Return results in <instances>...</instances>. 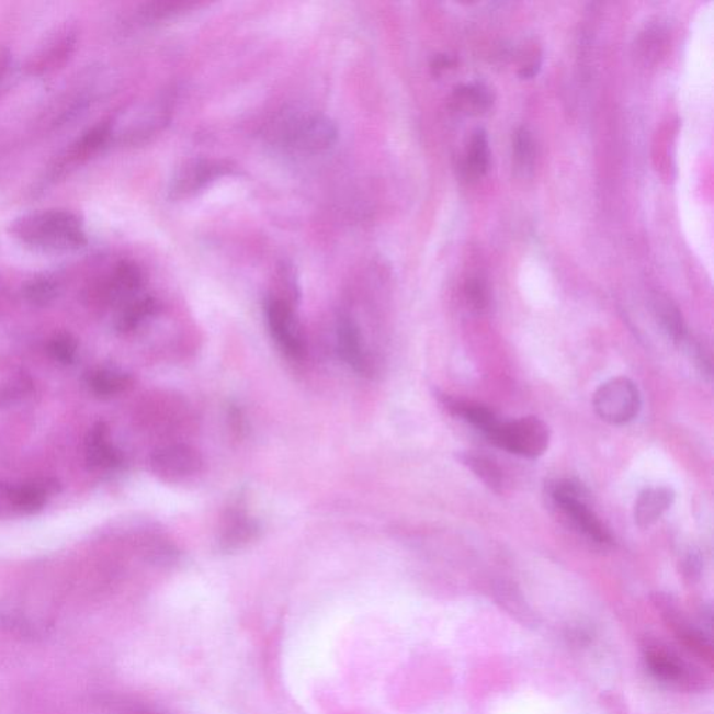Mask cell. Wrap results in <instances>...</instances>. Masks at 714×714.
I'll use <instances>...</instances> for the list:
<instances>
[{
  "label": "cell",
  "mask_w": 714,
  "mask_h": 714,
  "mask_svg": "<svg viewBox=\"0 0 714 714\" xmlns=\"http://www.w3.org/2000/svg\"><path fill=\"white\" fill-rule=\"evenodd\" d=\"M676 495L670 487H650L641 492L635 505V522L641 528L654 525L675 505Z\"/></svg>",
  "instance_id": "obj_13"
},
{
  "label": "cell",
  "mask_w": 714,
  "mask_h": 714,
  "mask_svg": "<svg viewBox=\"0 0 714 714\" xmlns=\"http://www.w3.org/2000/svg\"><path fill=\"white\" fill-rule=\"evenodd\" d=\"M75 38L70 35L60 38L58 43H55L43 56H39L37 61L33 64V73H44V71L54 70L56 66L60 65L61 61H65L66 58H69L71 50L75 48Z\"/></svg>",
  "instance_id": "obj_27"
},
{
  "label": "cell",
  "mask_w": 714,
  "mask_h": 714,
  "mask_svg": "<svg viewBox=\"0 0 714 714\" xmlns=\"http://www.w3.org/2000/svg\"><path fill=\"white\" fill-rule=\"evenodd\" d=\"M465 296L467 303L477 311L485 310L489 305V291H487L485 281L477 279V276L466 281Z\"/></svg>",
  "instance_id": "obj_31"
},
{
  "label": "cell",
  "mask_w": 714,
  "mask_h": 714,
  "mask_svg": "<svg viewBox=\"0 0 714 714\" xmlns=\"http://www.w3.org/2000/svg\"><path fill=\"white\" fill-rule=\"evenodd\" d=\"M203 456L189 445L163 446L151 456L154 475L169 483L192 479L203 471Z\"/></svg>",
  "instance_id": "obj_9"
},
{
  "label": "cell",
  "mask_w": 714,
  "mask_h": 714,
  "mask_svg": "<svg viewBox=\"0 0 714 714\" xmlns=\"http://www.w3.org/2000/svg\"><path fill=\"white\" fill-rule=\"evenodd\" d=\"M24 297L31 305L45 307L50 305L59 296L58 282L41 276L27 282L24 286Z\"/></svg>",
  "instance_id": "obj_26"
},
{
  "label": "cell",
  "mask_w": 714,
  "mask_h": 714,
  "mask_svg": "<svg viewBox=\"0 0 714 714\" xmlns=\"http://www.w3.org/2000/svg\"><path fill=\"white\" fill-rule=\"evenodd\" d=\"M337 349L342 361L354 372L369 373L370 362L364 351L361 330L353 318L342 315L337 322Z\"/></svg>",
  "instance_id": "obj_10"
},
{
  "label": "cell",
  "mask_w": 714,
  "mask_h": 714,
  "mask_svg": "<svg viewBox=\"0 0 714 714\" xmlns=\"http://www.w3.org/2000/svg\"><path fill=\"white\" fill-rule=\"evenodd\" d=\"M259 533V523L243 512H234L226 521L223 534H220L219 548L224 553L236 552L253 542Z\"/></svg>",
  "instance_id": "obj_15"
},
{
  "label": "cell",
  "mask_w": 714,
  "mask_h": 714,
  "mask_svg": "<svg viewBox=\"0 0 714 714\" xmlns=\"http://www.w3.org/2000/svg\"><path fill=\"white\" fill-rule=\"evenodd\" d=\"M269 135L282 150L317 156L336 146L338 128L322 113L286 111L271 123Z\"/></svg>",
  "instance_id": "obj_2"
},
{
  "label": "cell",
  "mask_w": 714,
  "mask_h": 714,
  "mask_svg": "<svg viewBox=\"0 0 714 714\" xmlns=\"http://www.w3.org/2000/svg\"><path fill=\"white\" fill-rule=\"evenodd\" d=\"M265 318L276 347L287 358L299 361L306 353L305 337L291 303L272 296L265 302Z\"/></svg>",
  "instance_id": "obj_7"
},
{
  "label": "cell",
  "mask_w": 714,
  "mask_h": 714,
  "mask_svg": "<svg viewBox=\"0 0 714 714\" xmlns=\"http://www.w3.org/2000/svg\"><path fill=\"white\" fill-rule=\"evenodd\" d=\"M235 168L228 162L217 161V159L197 158L184 162L181 168L174 172L171 183H169V197L173 200H183L196 196L204 189H207L220 178L233 174Z\"/></svg>",
  "instance_id": "obj_8"
},
{
  "label": "cell",
  "mask_w": 714,
  "mask_h": 714,
  "mask_svg": "<svg viewBox=\"0 0 714 714\" xmlns=\"http://www.w3.org/2000/svg\"><path fill=\"white\" fill-rule=\"evenodd\" d=\"M452 101L460 111L467 115H480L490 110L492 94L486 86L479 83L456 87Z\"/></svg>",
  "instance_id": "obj_22"
},
{
  "label": "cell",
  "mask_w": 714,
  "mask_h": 714,
  "mask_svg": "<svg viewBox=\"0 0 714 714\" xmlns=\"http://www.w3.org/2000/svg\"><path fill=\"white\" fill-rule=\"evenodd\" d=\"M111 141H113L111 123H100V125L90 128L70 147L68 156L64 159V166L60 168L61 171L89 161L90 158L104 150Z\"/></svg>",
  "instance_id": "obj_12"
},
{
  "label": "cell",
  "mask_w": 714,
  "mask_h": 714,
  "mask_svg": "<svg viewBox=\"0 0 714 714\" xmlns=\"http://www.w3.org/2000/svg\"><path fill=\"white\" fill-rule=\"evenodd\" d=\"M665 46V31L660 27L649 29L644 35H642L639 43L641 55L644 56L646 60L657 59V56L661 55Z\"/></svg>",
  "instance_id": "obj_30"
},
{
  "label": "cell",
  "mask_w": 714,
  "mask_h": 714,
  "mask_svg": "<svg viewBox=\"0 0 714 714\" xmlns=\"http://www.w3.org/2000/svg\"><path fill=\"white\" fill-rule=\"evenodd\" d=\"M554 505L564 512V515L574 523V526L598 544L611 542L608 529L602 525L599 518L590 510L587 502V491L573 480H559L552 487Z\"/></svg>",
  "instance_id": "obj_5"
},
{
  "label": "cell",
  "mask_w": 714,
  "mask_h": 714,
  "mask_svg": "<svg viewBox=\"0 0 714 714\" xmlns=\"http://www.w3.org/2000/svg\"><path fill=\"white\" fill-rule=\"evenodd\" d=\"M593 407L599 418L608 423H630L641 410L639 389L630 378H611L596 392Z\"/></svg>",
  "instance_id": "obj_6"
},
{
  "label": "cell",
  "mask_w": 714,
  "mask_h": 714,
  "mask_svg": "<svg viewBox=\"0 0 714 714\" xmlns=\"http://www.w3.org/2000/svg\"><path fill=\"white\" fill-rule=\"evenodd\" d=\"M445 407L451 413L458 416L466 423L474 426L475 429L481 431L486 437L491 433V430L498 424L497 416L491 409L485 405L476 403H467V400L444 398Z\"/></svg>",
  "instance_id": "obj_19"
},
{
  "label": "cell",
  "mask_w": 714,
  "mask_h": 714,
  "mask_svg": "<svg viewBox=\"0 0 714 714\" xmlns=\"http://www.w3.org/2000/svg\"><path fill=\"white\" fill-rule=\"evenodd\" d=\"M452 65H454V60L451 59V56L437 55L433 64H431V69H433L434 75H440L446 69H450Z\"/></svg>",
  "instance_id": "obj_34"
},
{
  "label": "cell",
  "mask_w": 714,
  "mask_h": 714,
  "mask_svg": "<svg viewBox=\"0 0 714 714\" xmlns=\"http://www.w3.org/2000/svg\"><path fill=\"white\" fill-rule=\"evenodd\" d=\"M464 465L469 467L474 474L486 483L490 489L500 491L502 489V474L498 466L485 455L465 452L460 456Z\"/></svg>",
  "instance_id": "obj_23"
},
{
  "label": "cell",
  "mask_w": 714,
  "mask_h": 714,
  "mask_svg": "<svg viewBox=\"0 0 714 714\" xmlns=\"http://www.w3.org/2000/svg\"><path fill=\"white\" fill-rule=\"evenodd\" d=\"M647 669L657 680L665 682H681L687 678V667L671 650L661 646H649L645 651Z\"/></svg>",
  "instance_id": "obj_16"
},
{
  "label": "cell",
  "mask_w": 714,
  "mask_h": 714,
  "mask_svg": "<svg viewBox=\"0 0 714 714\" xmlns=\"http://www.w3.org/2000/svg\"><path fill=\"white\" fill-rule=\"evenodd\" d=\"M490 167V147L487 133L483 128H477L472 133L469 146H467L464 172L467 179H479L489 171Z\"/></svg>",
  "instance_id": "obj_20"
},
{
  "label": "cell",
  "mask_w": 714,
  "mask_h": 714,
  "mask_svg": "<svg viewBox=\"0 0 714 714\" xmlns=\"http://www.w3.org/2000/svg\"><path fill=\"white\" fill-rule=\"evenodd\" d=\"M487 439L511 454L534 460L547 451L549 430L544 421L529 416L512 421H498Z\"/></svg>",
  "instance_id": "obj_4"
},
{
  "label": "cell",
  "mask_w": 714,
  "mask_h": 714,
  "mask_svg": "<svg viewBox=\"0 0 714 714\" xmlns=\"http://www.w3.org/2000/svg\"><path fill=\"white\" fill-rule=\"evenodd\" d=\"M171 116L172 102L167 97L143 102L122 113L115 123L111 122L112 138L127 144L147 141L166 128Z\"/></svg>",
  "instance_id": "obj_3"
},
{
  "label": "cell",
  "mask_w": 714,
  "mask_h": 714,
  "mask_svg": "<svg viewBox=\"0 0 714 714\" xmlns=\"http://www.w3.org/2000/svg\"><path fill=\"white\" fill-rule=\"evenodd\" d=\"M106 705L113 714H161L140 703L107 702Z\"/></svg>",
  "instance_id": "obj_33"
},
{
  "label": "cell",
  "mask_w": 714,
  "mask_h": 714,
  "mask_svg": "<svg viewBox=\"0 0 714 714\" xmlns=\"http://www.w3.org/2000/svg\"><path fill=\"white\" fill-rule=\"evenodd\" d=\"M196 7L197 3L190 2V0H158V2L144 4L141 14L147 20H162Z\"/></svg>",
  "instance_id": "obj_28"
},
{
  "label": "cell",
  "mask_w": 714,
  "mask_h": 714,
  "mask_svg": "<svg viewBox=\"0 0 714 714\" xmlns=\"http://www.w3.org/2000/svg\"><path fill=\"white\" fill-rule=\"evenodd\" d=\"M30 385L25 379H20V382L7 385V387H0V408L9 407V405L22 399L25 394L30 393Z\"/></svg>",
  "instance_id": "obj_32"
},
{
  "label": "cell",
  "mask_w": 714,
  "mask_h": 714,
  "mask_svg": "<svg viewBox=\"0 0 714 714\" xmlns=\"http://www.w3.org/2000/svg\"><path fill=\"white\" fill-rule=\"evenodd\" d=\"M656 315L662 330L671 338L672 342H687V328L680 310L670 301H659L656 305Z\"/></svg>",
  "instance_id": "obj_24"
},
{
  "label": "cell",
  "mask_w": 714,
  "mask_h": 714,
  "mask_svg": "<svg viewBox=\"0 0 714 714\" xmlns=\"http://www.w3.org/2000/svg\"><path fill=\"white\" fill-rule=\"evenodd\" d=\"M77 347L79 345L70 333H58L48 343V354L56 363L68 366L76 361Z\"/></svg>",
  "instance_id": "obj_29"
},
{
  "label": "cell",
  "mask_w": 714,
  "mask_h": 714,
  "mask_svg": "<svg viewBox=\"0 0 714 714\" xmlns=\"http://www.w3.org/2000/svg\"><path fill=\"white\" fill-rule=\"evenodd\" d=\"M144 284L143 271L136 264L123 261L113 269L102 284V294L111 302H131Z\"/></svg>",
  "instance_id": "obj_11"
},
{
  "label": "cell",
  "mask_w": 714,
  "mask_h": 714,
  "mask_svg": "<svg viewBox=\"0 0 714 714\" xmlns=\"http://www.w3.org/2000/svg\"><path fill=\"white\" fill-rule=\"evenodd\" d=\"M132 377L122 370L102 367L87 374V385L90 392L100 398L116 397L131 387Z\"/></svg>",
  "instance_id": "obj_18"
},
{
  "label": "cell",
  "mask_w": 714,
  "mask_h": 714,
  "mask_svg": "<svg viewBox=\"0 0 714 714\" xmlns=\"http://www.w3.org/2000/svg\"><path fill=\"white\" fill-rule=\"evenodd\" d=\"M536 154L532 133L526 127H519L513 136V158L519 172L526 174L532 171Z\"/></svg>",
  "instance_id": "obj_25"
},
{
  "label": "cell",
  "mask_w": 714,
  "mask_h": 714,
  "mask_svg": "<svg viewBox=\"0 0 714 714\" xmlns=\"http://www.w3.org/2000/svg\"><path fill=\"white\" fill-rule=\"evenodd\" d=\"M539 70H541V61H534V64L525 66L521 71H519V76L522 77V79H532V77L536 76L539 73Z\"/></svg>",
  "instance_id": "obj_36"
},
{
  "label": "cell",
  "mask_w": 714,
  "mask_h": 714,
  "mask_svg": "<svg viewBox=\"0 0 714 714\" xmlns=\"http://www.w3.org/2000/svg\"><path fill=\"white\" fill-rule=\"evenodd\" d=\"M56 490L55 483L49 480L24 483L8 491L10 505L15 510L33 513L45 506L46 498Z\"/></svg>",
  "instance_id": "obj_17"
},
{
  "label": "cell",
  "mask_w": 714,
  "mask_h": 714,
  "mask_svg": "<svg viewBox=\"0 0 714 714\" xmlns=\"http://www.w3.org/2000/svg\"><path fill=\"white\" fill-rule=\"evenodd\" d=\"M10 66H12L10 55L7 53H0V90H2L4 81L8 80L7 77L9 76Z\"/></svg>",
  "instance_id": "obj_35"
},
{
  "label": "cell",
  "mask_w": 714,
  "mask_h": 714,
  "mask_svg": "<svg viewBox=\"0 0 714 714\" xmlns=\"http://www.w3.org/2000/svg\"><path fill=\"white\" fill-rule=\"evenodd\" d=\"M10 234L25 248L43 253H73L86 248L87 234L79 215L66 209L35 211L10 225Z\"/></svg>",
  "instance_id": "obj_1"
},
{
  "label": "cell",
  "mask_w": 714,
  "mask_h": 714,
  "mask_svg": "<svg viewBox=\"0 0 714 714\" xmlns=\"http://www.w3.org/2000/svg\"><path fill=\"white\" fill-rule=\"evenodd\" d=\"M159 310V305L151 296L135 297L127 302L116 320V328L120 332H132L137 330L141 324L150 320Z\"/></svg>",
  "instance_id": "obj_21"
},
{
  "label": "cell",
  "mask_w": 714,
  "mask_h": 714,
  "mask_svg": "<svg viewBox=\"0 0 714 714\" xmlns=\"http://www.w3.org/2000/svg\"><path fill=\"white\" fill-rule=\"evenodd\" d=\"M86 460L94 469H113L122 464L121 452L107 439L105 423H97L87 434Z\"/></svg>",
  "instance_id": "obj_14"
}]
</instances>
